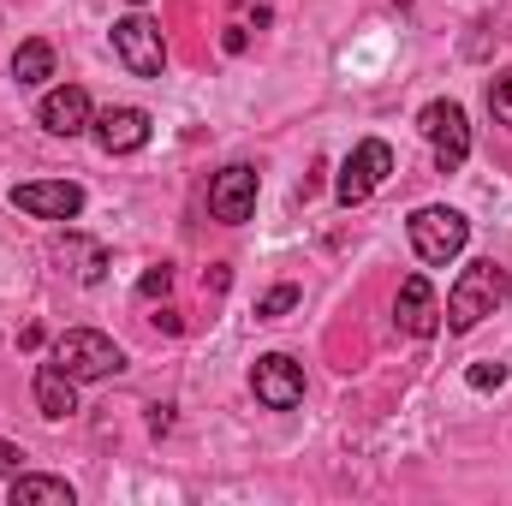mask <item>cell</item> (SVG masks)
<instances>
[{"instance_id": "cell-1", "label": "cell", "mask_w": 512, "mask_h": 506, "mask_svg": "<svg viewBox=\"0 0 512 506\" xmlns=\"http://www.w3.org/2000/svg\"><path fill=\"white\" fill-rule=\"evenodd\" d=\"M512 298V280L501 262H471L459 280H453V292H447V328L453 334H471L483 316H495L501 304Z\"/></svg>"}, {"instance_id": "cell-2", "label": "cell", "mask_w": 512, "mask_h": 506, "mask_svg": "<svg viewBox=\"0 0 512 506\" xmlns=\"http://www.w3.org/2000/svg\"><path fill=\"white\" fill-rule=\"evenodd\" d=\"M54 364L72 381H108V376L126 370V352H120L108 334H96V328H66V334L54 340Z\"/></svg>"}, {"instance_id": "cell-3", "label": "cell", "mask_w": 512, "mask_h": 506, "mask_svg": "<svg viewBox=\"0 0 512 506\" xmlns=\"http://www.w3.org/2000/svg\"><path fill=\"white\" fill-rule=\"evenodd\" d=\"M465 239H471V221L459 209L429 203V209L411 215V251L423 256V262H453V256L465 251Z\"/></svg>"}, {"instance_id": "cell-4", "label": "cell", "mask_w": 512, "mask_h": 506, "mask_svg": "<svg viewBox=\"0 0 512 506\" xmlns=\"http://www.w3.org/2000/svg\"><path fill=\"white\" fill-rule=\"evenodd\" d=\"M417 131L435 143V167L441 173H459L465 167V155H471V126H465V108L459 102H429L423 114H417Z\"/></svg>"}, {"instance_id": "cell-5", "label": "cell", "mask_w": 512, "mask_h": 506, "mask_svg": "<svg viewBox=\"0 0 512 506\" xmlns=\"http://www.w3.org/2000/svg\"><path fill=\"white\" fill-rule=\"evenodd\" d=\"M114 54H120V66H126L131 78H161V66H167L161 24H155V18H143V12L120 18V24H114Z\"/></svg>"}, {"instance_id": "cell-6", "label": "cell", "mask_w": 512, "mask_h": 506, "mask_svg": "<svg viewBox=\"0 0 512 506\" xmlns=\"http://www.w3.org/2000/svg\"><path fill=\"white\" fill-rule=\"evenodd\" d=\"M393 173V149H387L382 137H364L352 155H346V167H340V185H334V197L352 209V203H364V197H376L382 191V179Z\"/></svg>"}, {"instance_id": "cell-7", "label": "cell", "mask_w": 512, "mask_h": 506, "mask_svg": "<svg viewBox=\"0 0 512 506\" xmlns=\"http://www.w3.org/2000/svg\"><path fill=\"white\" fill-rule=\"evenodd\" d=\"M12 203L24 215H36V221H78L84 215V185H72V179H30V185L12 191Z\"/></svg>"}, {"instance_id": "cell-8", "label": "cell", "mask_w": 512, "mask_h": 506, "mask_svg": "<svg viewBox=\"0 0 512 506\" xmlns=\"http://www.w3.org/2000/svg\"><path fill=\"white\" fill-rule=\"evenodd\" d=\"M251 393L268 405V411H292V405L304 399V364H292L286 352H268V358H256Z\"/></svg>"}, {"instance_id": "cell-9", "label": "cell", "mask_w": 512, "mask_h": 506, "mask_svg": "<svg viewBox=\"0 0 512 506\" xmlns=\"http://www.w3.org/2000/svg\"><path fill=\"white\" fill-rule=\"evenodd\" d=\"M209 215L227 221V227L251 221L256 215V167H227V173H215V185H209Z\"/></svg>"}, {"instance_id": "cell-10", "label": "cell", "mask_w": 512, "mask_h": 506, "mask_svg": "<svg viewBox=\"0 0 512 506\" xmlns=\"http://www.w3.org/2000/svg\"><path fill=\"white\" fill-rule=\"evenodd\" d=\"M393 316H399V328H405V334H417V340H429V334L441 328V304H435L429 274H405V280H399Z\"/></svg>"}, {"instance_id": "cell-11", "label": "cell", "mask_w": 512, "mask_h": 506, "mask_svg": "<svg viewBox=\"0 0 512 506\" xmlns=\"http://www.w3.org/2000/svg\"><path fill=\"white\" fill-rule=\"evenodd\" d=\"M90 131H96V143H102L108 155H137V149L149 143V114H143V108H102V114L90 120Z\"/></svg>"}, {"instance_id": "cell-12", "label": "cell", "mask_w": 512, "mask_h": 506, "mask_svg": "<svg viewBox=\"0 0 512 506\" xmlns=\"http://www.w3.org/2000/svg\"><path fill=\"white\" fill-rule=\"evenodd\" d=\"M36 120L54 131V137H78V131H90V96L78 90V84H60V90H48L42 96V108H36Z\"/></svg>"}, {"instance_id": "cell-13", "label": "cell", "mask_w": 512, "mask_h": 506, "mask_svg": "<svg viewBox=\"0 0 512 506\" xmlns=\"http://www.w3.org/2000/svg\"><path fill=\"white\" fill-rule=\"evenodd\" d=\"M36 411L54 417V423L78 411V381L66 376L60 364H42V370H36Z\"/></svg>"}, {"instance_id": "cell-14", "label": "cell", "mask_w": 512, "mask_h": 506, "mask_svg": "<svg viewBox=\"0 0 512 506\" xmlns=\"http://www.w3.org/2000/svg\"><path fill=\"white\" fill-rule=\"evenodd\" d=\"M72 483L66 477H36V471H18L12 477V506H72Z\"/></svg>"}, {"instance_id": "cell-15", "label": "cell", "mask_w": 512, "mask_h": 506, "mask_svg": "<svg viewBox=\"0 0 512 506\" xmlns=\"http://www.w3.org/2000/svg\"><path fill=\"white\" fill-rule=\"evenodd\" d=\"M12 78H18V84H48V78H54V48H48L42 36L18 42V54H12Z\"/></svg>"}, {"instance_id": "cell-16", "label": "cell", "mask_w": 512, "mask_h": 506, "mask_svg": "<svg viewBox=\"0 0 512 506\" xmlns=\"http://www.w3.org/2000/svg\"><path fill=\"white\" fill-rule=\"evenodd\" d=\"M489 114H495V120L512 131V66L495 78V84H489Z\"/></svg>"}, {"instance_id": "cell-17", "label": "cell", "mask_w": 512, "mask_h": 506, "mask_svg": "<svg viewBox=\"0 0 512 506\" xmlns=\"http://www.w3.org/2000/svg\"><path fill=\"white\" fill-rule=\"evenodd\" d=\"M292 304H298V286H274V292L256 304V316H262V322H274V316H286Z\"/></svg>"}, {"instance_id": "cell-18", "label": "cell", "mask_w": 512, "mask_h": 506, "mask_svg": "<svg viewBox=\"0 0 512 506\" xmlns=\"http://www.w3.org/2000/svg\"><path fill=\"white\" fill-rule=\"evenodd\" d=\"M465 381L477 387V393H489V387H507V364H471Z\"/></svg>"}, {"instance_id": "cell-19", "label": "cell", "mask_w": 512, "mask_h": 506, "mask_svg": "<svg viewBox=\"0 0 512 506\" xmlns=\"http://www.w3.org/2000/svg\"><path fill=\"white\" fill-rule=\"evenodd\" d=\"M233 18H239L245 30H268V18H274V12H268V0H239V6H233Z\"/></svg>"}, {"instance_id": "cell-20", "label": "cell", "mask_w": 512, "mask_h": 506, "mask_svg": "<svg viewBox=\"0 0 512 506\" xmlns=\"http://www.w3.org/2000/svg\"><path fill=\"white\" fill-rule=\"evenodd\" d=\"M167 286H173V268L161 262V268H149V274L137 280V298H167Z\"/></svg>"}, {"instance_id": "cell-21", "label": "cell", "mask_w": 512, "mask_h": 506, "mask_svg": "<svg viewBox=\"0 0 512 506\" xmlns=\"http://www.w3.org/2000/svg\"><path fill=\"white\" fill-rule=\"evenodd\" d=\"M18 471H24V453L12 441H0V477H18Z\"/></svg>"}, {"instance_id": "cell-22", "label": "cell", "mask_w": 512, "mask_h": 506, "mask_svg": "<svg viewBox=\"0 0 512 506\" xmlns=\"http://www.w3.org/2000/svg\"><path fill=\"white\" fill-rule=\"evenodd\" d=\"M245 42H251V30H245V24H227V36H221V48H227V54H245Z\"/></svg>"}, {"instance_id": "cell-23", "label": "cell", "mask_w": 512, "mask_h": 506, "mask_svg": "<svg viewBox=\"0 0 512 506\" xmlns=\"http://www.w3.org/2000/svg\"><path fill=\"white\" fill-rule=\"evenodd\" d=\"M131 6H143V0H131Z\"/></svg>"}]
</instances>
